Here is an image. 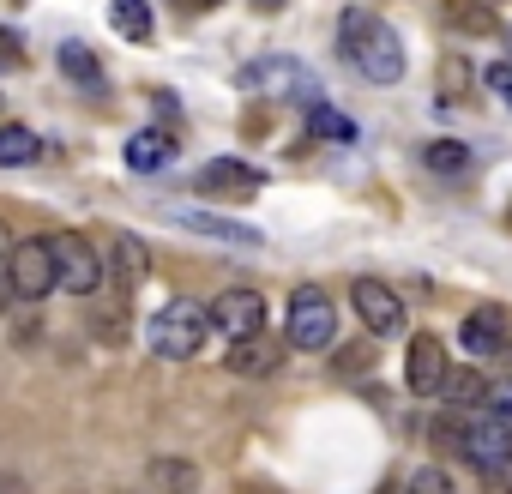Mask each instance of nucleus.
Wrapping results in <instances>:
<instances>
[{"label": "nucleus", "instance_id": "nucleus-30", "mask_svg": "<svg viewBox=\"0 0 512 494\" xmlns=\"http://www.w3.org/2000/svg\"><path fill=\"white\" fill-rule=\"evenodd\" d=\"M181 7H193V13H205V7H223V0H181Z\"/></svg>", "mask_w": 512, "mask_h": 494}, {"label": "nucleus", "instance_id": "nucleus-14", "mask_svg": "<svg viewBox=\"0 0 512 494\" xmlns=\"http://www.w3.org/2000/svg\"><path fill=\"white\" fill-rule=\"evenodd\" d=\"M145 272H151V247H145L139 235H115V254H109V284H115L121 296H133V290L145 284Z\"/></svg>", "mask_w": 512, "mask_h": 494}, {"label": "nucleus", "instance_id": "nucleus-13", "mask_svg": "<svg viewBox=\"0 0 512 494\" xmlns=\"http://www.w3.org/2000/svg\"><path fill=\"white\" fill-rule=\"evenodd\" d=\"M169 223H181V229H199L205 241H223V247H260V229L253 223H235V217H217V211H169Z\"/></svg>", "mask_w": 512, "mask_h": 494}, {"label": "nucleus", "instance_id": "nucleus-25", "mask_svg": "<svg viewBox=\"0 0 512 494\" xmlns=\"http://www.w3.org/2000/svg\"><path fill=\"white\" fill-rule=\"evenodd\" d=\"M362 368H374V350H368V344L338 350V374H362Z\"/></svg>", "mask_w": 512, "mask_h": 494}, {"label": "nucleus", "instance_id": "nucleus-21", "mask_svg": "<svg viewBox=\"0 0 512 494\" xmlns=\"http://www.w3.org/2000/svg\"><path fill=\"white\" fill-rule=\"evenodd\" d=\"M422 163H428L434 175H464V169H470V145H464V139H434V145L422 151Z\"/></svg>", "mask_w": 512, "mask_h": 494}, {"label": "nucleus", "instance_id": "nucleus-15", "mask_svg": "<svg viewBox=\"0 0 512 494\" xmlns=\"http://www.w3.org/2000/svg\"><path fill=\"white\" fill-rule=\"evenodd\" d=\"M169 157H175V139H169L163 127H145V133L127 139V169H133V175H151V169H163Z\"/></svg>", "mask_w": 512, "mask_h": 494}, {"label": "nucleus", "instance_id": "nucleus-18", "mask_svg": "<svg viewBox=\"0 0 512 494\" xmlns=\"http://www.w3.org/2000/svg\"><path fill=\"white\" fill-rule=\"evenodd\" d=\"M109 25L127 43H151V7H145V0H109Z\"/></svg>", "mask_w": 512, "mask_h": 494}, {"label": "nucleus", "instance_id": "nucleus-27", "mask_svg": "<svg viewBox=\"0 0 512 494\" xmlns=\"http://www.w3.org/2000/svg\"><path fill=\"white\" fill-rule=\"evenodd\" d=\"M482 79H488V91H494L500 103H512V67H506V61H494V67H488Z\"/></svg>", "mask_w": 512, "mask_h": 494}, {"label": "nucleus", "instance_id": "nucleus-26", "mask_svg": "<svg viewBox=\"0 0 512 494\" xmlns=\"http://www.w3.org/2000/svg\"><path fill=\"white\" fill-rule=\"evenodd\" d=\"M452 19H458L464 31H494V19H488V7H464V0H458V7H452Z\"/></svg>", "mask_w": 512, "mask_h": 494}, {"label": "nucleus", "instance_id": "nucleus-8", "mask_svg": "<svg viewBox=\"0 0 512 494\" xmlns=\"http://www.w3.org/2000/svg\"><path fill=\"white\" fill-rule=\"evenodd\" d=\"M205 320H211V332H223V338L235 344V338L266 332V302L253 296V290H223V296L205 308Z\"/></svg>", "mask_w": 512, "mask_h": 494}, {"label": "nucleus", "instance_id": "nucleus-9", "mask_svg": "<svg viewBox=\"0 0 512 494\" xmlns=\"http://www.w3.org/2000/svg\"><path fill=\"white\" fill-rule=\"evenodd\" d=\"M284 350H290V338H272V332H253V338H235L223 362H229V374H241V380H260V374H278Z\"/></svg>", "mask_w": 512, "mask_h": 494}, {"label": "nucleus", "instance_id": "nucleus-24", "mask_svg": "<svg viewBox=\"0 0 512 494\" xmlns=\"http://www.w3.org/2000/svg\"><path fill=\"white\" fill-rule=\"evenodd\" d=\"M404 494H452V476H446L440 464H416V476H410Z\"/></svg>", "mask_w": 512, "mask_h": 494}, {"label": "nucleus", "instance_id": "nucleus-28", "mask_svg": "<svg viewBox=\"0 0 512 494\" xmlns=\"http://www.w3.org/2000/svg\"><path fill=\"white\" fill-rule=\"evenodd\" d=\"M19 61H25V49L13 43V31H0V73H13Z\"/></svg>", "mask_w": 512, "mask_h": 494}, {"label": "nucleus", "instance_id": "nucleus-6", "mask_svg": "<svg viewBox=\"0 0 512 494\" xmlns=\"http://www.w3.org/2000/svg\"><path fill=\"white\" fill-rule=\"evenodd\" d=\"M284 338L290 350H338V308L320 296V290H296L290 296V320H284Z\"/></svg>", "mask_w": 512, "mask_h": 494}, {"label": "nucleus", "instance_id": "nucleus-4", "mask_svg": "<svg viewBox=\"0 0 512 494\" xmlns=\"http://www.w3.org/2000/svg\"><path fill=\"white\" fill-rule=\"evenodd\" d=\"M464 464H476L500 494H512V416H482L464 422Z\"/></svg>", "mask_w": 512, "mask_h": 494}, {"label": "nucleus", "instance_id": "nucleus-12", "mask_svg": "<svg viewBox=\"0 0 512 494\" xmlns=\"http://www.w3.org/2000/svg\"><path fill=\"white\" fill-rule=\"evenodd\" d=\"M199 187H205V193H217V199H253V193L266 187V175L253 169V163L217 157V163H205V169H199Z\"/></svg>", "mask_w": 512, "mask_h": 494}, {"label": "nucleus", "instance_id": "nucleus-23", "mask_svg": "<svg viewBox=\"0 0 512 494\" xmlns=\"http://www.w3.org/2000/svg\"><path fill=\"white\" fill-rule=\"evenodd\" d=\"M151 476H157V488H163V494H193V488H199V470H193L187 458H157V464H151Z\"/></svg>", "mask_w": 512, "mask_h": 494}, {"label": "nucleus", "instance_id": "nucleus-31", "mask_svg": "<svg viewBox=\"0 0 512 494\" xmlns=\"http://www.w3.org/2000/svg\"><path fill=\"white\" fill-rule=\"evenodd\" d=\"M260 7H284V0H260Z\"/></svg>", "mask_w": 512, "mask_h": 494}, {"label": "nucleus", "instance_id": "nucleus-16", "mask_svg": "<svg viewBox=\"0 0 512 494\" xmlns=\"http://www.w3.org/2000/svg\"><path fill=\"white\" fill-rule=\"evenodd\" d=\"M500 326H506V320H500L494 308H476V314H470V320L458 326V344H464L470 356H500V350H506Z\"/></svg>", "mask_w": 512, "mask_h": 494}, {"label": "nucleus", "instance_id": "nucleus-17", "mask_svg": "<svg viewBox=\"0 0 512 494\" xmlns=\"http://www.w3.org/2000/svg\"><path fill=\"white\" fill-rule=\"evenodd\" d=\"M43 157V139L31 127H0V169H25Z\"/></svg>", "mask_w": 512, "mask_h": 494}, {"label": "nucleus", "instance_id": "nucleus-20", "mask_svg": "<svg viewBox=\"0 0 512 494\" xmlns=\"http://www.w3.org/2000/svg\"><path fill=\"white\" fill-rule=\"evenodd\" d=\"M308 127H314L320 139H338V145H356V139H362V133H356V121H350V115H338L332 103H314V109H308Z\"/></svg>", "mask_w": 512, "mask_h": 494}, {"label": "nucleus", "instance_id": "nucleus-19", "mask_svg": "<svg viewBox=\"0 0 512 494\" xmlns=\"http://www.w3.org/2000/svg\"><path fill=\"white\" fill-rule=\"evenodd\" d=\"M55 61H61V73H67V79H79L85 91H103V67H97V55H91L85 43H61V55H55Z\"/></svg>", "mask_w": 512, "mask_h": 494}, {"label": "nucleus", "instance_id": "nucleus-22", "mask_svg": "<svg viewBox=\"0 0 512 494\" xmlns=\"http://www.w3.org/2000/svg\"><path fill=\"white\" fill-rule=\"evenodd\" d=\"M440 398H452V404H482V398H488V380H482L476 368H446Z\"/></svg>", "mask_w": 512, "mask_h": 494}, {"label": "nucleus", "instance_id": "nucleus-10", "mask_svg": "<svg viewBox=\"0 0 512 494\" xmlns=\"http://www.w3.org/2000/svg\"><path fill=\"white\" fill-rule=\"evenodd\" d=\"M350 302H356V314H362V326H368L374 338H392V332H404V302H398L386 284L362 278V284L350 290Z\"/></svg>", "mask_w": 512, "mask_h": 494}, {"label": "nucleus", "instance_id": "nucleus-11", "mask_svg": "<svg viewBox=\"0 0 512 494\" xmlns=\"http://www.w3.org/2000/svg\"><path fill=\"white\" fill-rule=\"evenodd\" d=\"M446 350H440V338H416L410 350H404V386L416 392V398H440V386H446Z\"/></svg>", "mask_w": 512, "mask_h": 494}, {"label": "nucleus", "instance_id": "nucleus-5", "mask_svg": "<svg viewBox=\"0 0 512 494\" xmlns=\"http://www.w3.org/2000/svg\"><path fill=\"white\" fill-rule=\"evenodd\" d=\"M49 254H55V290H67V296H79V302L103 296L109 272H103V254H97L85 235H55Z\"/></svg>", "mask_w": 512, "mask_h": 494}, {"label": "nucleus", "instance_id": "nucleus-1", "mask_svg": "<svg viewBox=\"0 0 512 494\" xmlns=\"http://www.w3.org/2000/svg\"><path fill=\"white\" fill-rule=\"evenodd\" d=\"M338 37H344L350 67H356L368 85H398V79H404V43H398V31H392L386 19L350 7V13L338 19Z\"/></svg>", "mask_w": 512, "mask_h": 494}, {"label": "nucleus", "instance_id": "nucleus-7", "mask_svg": "<svg viewBox=\"0 0 512 494\" xmlns=\"http://www.w3.org/2000/svg\"><path fill=\"white\" fill-rule=\"evenodd\" d=\"M7 278H13V296L19 302H43L55 290V254H49V241H13L7 247Z\"/></svg>", "mask_w": 512, "mask_h": 494}, {"label": "nucleus", "instance_id": "nucleus-3", "mask_svg": "<svg viewBox=\"0 0 512 494\" xmlns=\"http://www.w3.org/2000/svg\"><path fill=\"white\" fill-rule=\"evenodd\" d=\"M241 91H253V97H278V103H326L320 91V79L302 67V61H290V55H266V61H247L241 67Z\"/></svg>", "mask_w": 512, "mask_h": 494}, {"label": "nucleus", "instance_id": "nucleus-2", "mask_svg": "<svg viewBox=\"0 0 512 494\" xmlns=\"http://www.w3.org/2000/svg\"><path fill=\"white\" fill-rule=\"evenodd\" d=\"M205 332H211L205 308H199V302H187V296H175L169 308H157V314H151L145 344H151V356H157V362H187V356H199Z\"/></svg>", "mask_w": 512, "mask_h": 494}, {"label": "nucleus", "instance_id": "nucleus-29", "mask_svg": "<svg viewBox=\"0 0 512 494\" xmlns=\"http://www.w3.org/2000/svg\"><path fill=\"white\" fill-rule=\"evenodd\" d=\"M19 296H13V278H7V260H0V314H7Z\"/></svg>", "mask_w": 512, "mask_h": 494}]
</instances>
